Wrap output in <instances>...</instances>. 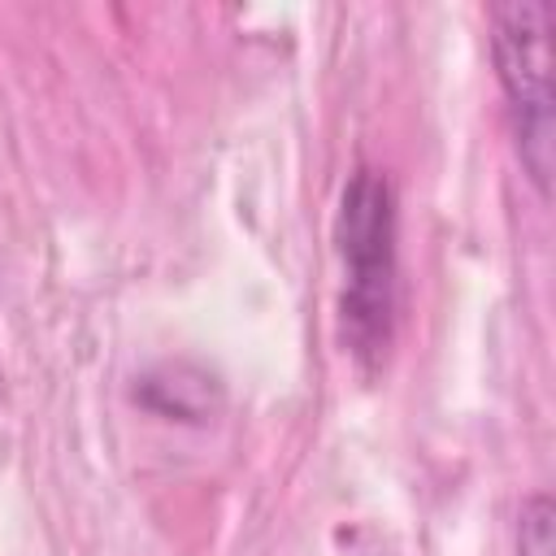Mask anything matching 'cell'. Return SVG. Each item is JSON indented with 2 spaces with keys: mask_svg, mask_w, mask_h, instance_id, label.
Instances as JSON below:
<instances>
[{
  "mask_svg": "<svg viewBox=\"0 0 556 556\" xmlns=\"http://www.w3.org/2000/svg\"><path fill=\"white\" fill-rule=\"evenodd\" d=\"M517 556H556V508L547 495H530L517 517Z\"/></svg>",
  "mask_w": 556,
  "mask_h": 556,
  "instance_id": "3957f363",
  "label": "cell"
},
{
  "mask_svg": "<svg viewBox=\"0 0 556 556\" xmlns=\"http://www.w3.org/2000/svg\"><path fill=\"white\" fill-rule=\"evenodd\" d=\"M491 48L513 109L517 148L539 195L552 191L556 96H552V9L543 0H504L491 9Z\"/></svg>",
  "mask_w": 556,
  "mask_h": 556,
  "instance_id": "7a4b0ae2",
  "label": "cell"
},
{
  "mask_svg": "<svg viewBox=\"0 0 556 556\" xmlns=\"http://www.w3.org/2000/svg\"><path fill=\"white\" fill-rule=\"evenodd\" d=\"M343 256V343L361 369L382 365L395 326V200L382 174L356 169L334 222Z\"/></svg>",
  "mask_w": 556,
  "mask_h": 556,
  "instance_id": "6da1fadb",
  "label": "cell"
}]
</instances>
